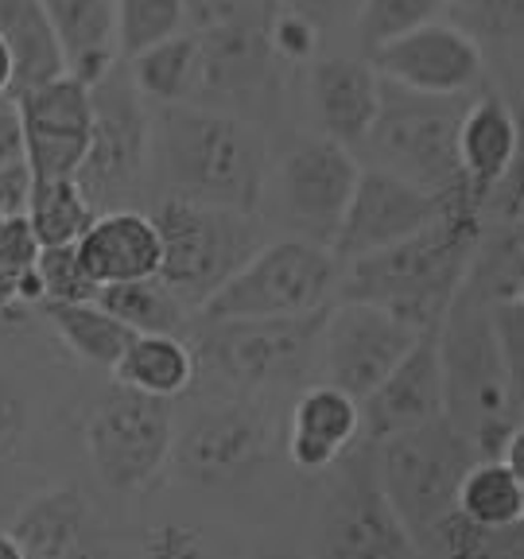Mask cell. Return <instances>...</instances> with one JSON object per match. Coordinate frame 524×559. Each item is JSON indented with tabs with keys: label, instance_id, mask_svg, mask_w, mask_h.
I'll use <instances>...</instances> for the list:
<instances>
[{
	"label": "cell",
	"instance_id": "cell-1",
	"mask_svg": "<svg viewBox=\"0 0 524 559\" xmlns=\"http://www.w3.org/2000/svg\"><path fill=\"white\" fill-rule=\"evenodd\" d=\"M148 167L164 199L261 210L269 136L261 124L206 105H159L148 132Z\"/></svg>",
	"mask_w": 524,
	"mask_h": 559
},
{
	"label": "cell",
	"instance_id": "cell-2",
	"mask_svg": "<svg viewBox=\"0 0 524 559\" xmlns=\"http://www.w3.org/2000/svg\"><path fill=\"white\" fill-rule=\"evenodd\" d=\"M443 202V214L424 229L342 264L334 292H342V299L384 307L416 331L443 323L481 229L478 206L466 194Z\"/></svg>",
	"mask_w": 524,
	"mask_h": 559
},
{
	"label": "cell",
	"instance_id": "cell-3",
	"mask_svg": "<svg viewBox=\"0 0 524 559\" xmlns=\"http://www.w3.org/2000/svg\"><path fill=\"white\" fill-rule=\"evenodd\" d=\"M439 373H443V419L478 459H501L505 443L524 428V381L493 338L489 304L454 292L439 323Z\"/></svg>",
	"mask_w": 524,
	"mask_h": 559
},
{
	"label": "cell",
	"instance_id": "cell-4",
	"mask_svg": "<svg viewBox=\"0 0 524 559\" xmlns=\"http://www.w3.org/2000/svg\"><path fill=\"white\" fill-rule=\"evenodd\" d=\"M466 102L471 94H412V90L381 79V109L358 148L377 159L373 167L401 175L439 199H454V194L471 199L463 183V167H458V144H454Z\"/></svg>",
	"mask_w": 524,
	"mask_h": 559
},
{
	"label": "cell",
	"instance_id": "cell-5",
	"mask_svg": "<svg viewBox=\"0 0 524 559\" xmlns=\"http://www.w3.org/2000/svg\"><path fill=\"white\" fill-rule=\"evenodd\" d=\"M159 229V280L199 311L214 292L264 245V222L257 210L206 206L191 199H159L152 210Z\"/></svg>",
	"mask_w": 524,
	"mask_h": 559
},
{
	"label": "cell",
	"instance_id": "cell-6",
	"mask_svg": "<svg viewBox=\"0 0 524 559\" xmlns=\"http://www.w3.org/2000/svg\"><path fill=\"white\" fill-rule=\"evenodd\" d=\"M326 307L276 319H199L191 346L194 369L245 393L307 381L319 361Z\"/></svg>",
	"mask_w": 524,
	"mask_h": 559
},
{
	"label": "cell",
	"instance_id": "cell-7",
	"mask_svg": "<svg viewBox=\"0 0 524 559\" xmlns=\"http://www.w3.org/2000/svg\"><path fill=\"white\" fill-rule=\"evenodd\" d=\"M478 459L474 447L443 416L424 419L373 443V466L381 493L393 506L396 521L416 544V556L439 521L454 509L458 481Z\"/></svg>",
	"mask_w": 524,
	"mask_h": 559
},
{
	"label": "cell",
	"instance_id": "cell-8",
	"mask_svg": "<svg viewBox=\"0 0 524 559\" xmlns=\"http://www.w3.org/2000/svg\"><path fill=\"white\" fill-rule=\"evenodd\" d=\"M338 272L342 264L326 245H314L307 237H279L261 245L199 307V319H276V314L319 311L331 304Z\"/></svg>",
	"mask_w": 524,
	"mask_h": 559
},
{
	"label": "cell",
	"instance_id": "cell-9",
	"mask_svg": "<svg viewBox=\"0 0 524 559\" xmlns=\"http://www.w3.org/2000/svg\"><path fill=\"white\" fill-rule=\"evenodd\" d=\"M276 451V419L253 401H206L175 424L171 459L175 474L194 489L226 493L241 489L272 463Z\"/></svg>",
	"mask_w": 524,
	"mask_h": 559
},
{
	"label": "cell",
	"instance_id": "cell-10",
	"mask_svg": "<svg viewBox=\"0 0 524 559\" xmlns=\"http://www.w3.org/2000/svg\"><path fill=\"white\" fill-rule=\"evenodd\" d=\"M199 35V86L191 105L245 121H272L284 97V70L269 39V24L237 16H206L194 24Z\"/></svg>",
	"mask_w": 524,
	"mask_h": 559
},
{
	"label": "cell",
	"instance_id": "cell-11",
	"mask_svg": "<svg viewBox=\"0 0 524 559\" xmlns=\"http://www.w3.org/2000/svg\"><path fill=\"white\" fill-rule=\"evenodd\" d=\"M175 412L171 401L144 396L117 384L102 396L86 424V451L97 481L114 498H136L164 474L171 459Z\"/></svg>",
	"mask_w": 524,
	"mask_h": 559
},
{
	"label": "cell",
	"instance_id": "cell-12",
	"mask_svg": "<svg viewBox=\"0 0 524 559\" xmlns=\"http://www.w3.org/2000/svg\"><path fill=\"white\" fill-rule=\"evenodd\" d=\"M90 102H94V124L74 179L94 210L124 206L148 171L152 117L144 109V97L132 90L124 62H114L90 86Z\"/></svg>",
	"mask_w": 524,
	"mask_h": 559
},
{
	"label": "cell",
	"instance_id": "cell-13",
	"mask_svg": "<svg viewBox=\"0 0 524 559\" xmlns=\"http://www.w3.org/2000/svg\"><path fill=\"white\" fill-rule=\"evenodd\" d=\"M338 474L319 509V544L331 559H404L416 556V544L396 521L393 506L381 493L373 466V443L358 439L342 454Z\"/></svg>",
	"mask_w": 524,
	"mask_h": 559
},
{
	"label": "cell",
	"instance_id": "cell-14",
	"mask_svg": "<svg viewBox=\"0 0 524 559\" xmlns=\"http://www.w3.org/2000/svg\"><path fill=\"white\" fill-rule=\"evenodd\" d=\"M358 156L331 136H299L279 156L272 179L276 222L296 237L331 249L346 202L358 183Z\"/></svg>",
	"mask_w": 524,
	"mask_h": 559
},
{
	"label": "cell",
	"instance_id": "cell-15",
	"mask_svg": "<svg viewBox=\"0 0 524 559\" xmlns=\"http://www.w3.org/2000/svg\"><path fill=\"white\" fill-rule=\"evenodd\" d=\"M416 334V326L384 307L366 304V299H342L338 307H326L314 369L323 381L338 384L342 393L361 401L408 354Z\"/></svg>",
	"mask_w": 524,
	"mask_h": 559
},
{
	"label": "cell",
	"instance_id": "cell-16",
	"mask_svg": "<svg viewBox=\"0 0 524 559\" xmlns=\"http://www.w3.org/2000/svg\"><path fill=\"white\" fill-rule=\"evenodd\" d=\"M369 67L393 86L436 97L474 94L486 82V51L451 20H428L373 47Z\"/></svg>",
	"mask_w": 524,
	"mask_h": 559
},
{
	"label": "cell",
	"instance_id": "cell-17",
	"mask_svg": "<svg viewBox=\"0 0 524 559\" xmlns=\"http://www.w3.org/2000/svg\"><path fill=\"white\" fill-rule=\"evenodd\" d=\"M446 202L439 194L424 191V187L408 183L401 175L384 171V167H361L354 194L346 202L338 229H334L331 253L338 264L366 257L373 249L401 241V237L416 234L428 222H436L443 214Z\"/></svg>",
	"mask_w": 524,
	"mask_h": 559
},
{
	"label": "cell",
	"instance_id": "cell-18",
	"mask_svg": "<svg viewBox=\"0 0 524 559\" xmlns=\"http://www.w3.org/2000/svg\"><path fill=\"white\" fill-rule=\"evenodd\" d=\"M24 132V159L32 179H59L74 175L86 156L90 124H94V102L90 86L74 74H59L32 90L12 94Z\"/></svg>",
	"mask_w": 524,
	"mask_h": 559
},
{
	"label": "cell",
	"instance_id": "cell-19",
	"mask_svg": "<svg viewBox=\"0 0 524 559\" xmlns=\"http://www.w3.org/2000/svg\"><path fill=\"white\" fill-rule=\"evenodd\" d=\"M361 436L377 439L393 436V431L416 428L424 419L443 416V373H439V326H424L416 342L408 346L384 381L373 393L361 396Z\"/></svg>",
	"mask_w": 524,
	"mask_h": 559
},
{
	"label": "cell",
	"instance_id": "cell-20",
	"mask_svg": "<svg viewBox=\"0 0 524 559\" xmlns=\"http://www.w3.org/2000/svg\"><path fill=\"white\" fill-rule=\"evenodd\" d=\"M361 436V408L331 381H307L288 412V466L326 474Z\"/></svg>",
	"mask_w": 524,
	"mask_h": 559
},
{
	"label": "cell",
	"instance_id": "cell-21",
	"mask_svg": "<svg viewBox=\"0 0 524 559\" xmlns=\"http://www.w3.org/2000/svg\"><path fill=\"white\" fill-rule=\"evenodd\" d=\"M24 559H67V556H94L102 548L90 498L79 486H51L39 489L16 509L9 524Z\"/></svg>",
	"mask_w": 524,
	"mask_h": 559
},
{
	"label": "cell",
	"instance_id": "cell-22",
	"mask_svg": "<svg viewBox=\"0 0 524 559\" xmlns=\"http://www.w3.org/2000/svg\"><path fill=\"white\" fill-rule=\"evenodd\" d=\"M79 257L86 264L90 280L97 288L102 284H117V280H140V276H159V229L152 214L132 206H109L97 210L86 234L79 237Z\"/></svg>",
	"mask_w": 524,
	"mask_h": 559
},
{
	"label": "cell",
	"instance_id": "cell-23",
	"mask_svg": "<svg viewBox=\"0 0 524 559\" xmlns=\"http://www.w3.org/2000/svg\"><path fill=\"white\" fill-rule=\"evenodd\" d=\"M458 167L463 183L474 202L498 183L509 167L521 164V124H516L513 105L493 90L471 94L458 121Z\"/></svg>",
	"mask_w": 524,
	"mask_h": 559
},
{
	"label": "cell",
	"instance_id": "cell-24",
	"mask_svg": "<svg viewBox=\"0 0 524 559\" xmlns=\"http://www.w3.org/2000/svg\"><path fill=\"white\" fill-rule=\"evenodd\" d=\"M311 102L323 136L358 148L381 109V74L358 59H319L311 70Z\"/></svg>",
	"mask_w": 524,
	"mask_h": 559
},
{
	"label": "cell",
	"instance_id": "cell-25",
	"mask_svg": "<svg viewBox=\"0 0 524 559\" xmlns=\"http://www.w3.org/2000/svg\"><path fill=\"white\" fill-rule=\"evenodd\" d=\"M0 35L12 55V94L67 74V51L44 0H0Z\"/></svg>",
	"mask_w": 524,
	"mask_h": 559
},
{
	"label": "cell",
	"instance_id": "cell-26",
	"mask_svg": "<svg viewBox=\"0 0 524 559\" xmlns=\"http://www.w3.org/2000/svg\"><path fill=\"white\" fill-rule=\"evenodd\" d=\"M59 44L67 51V70L86 86H94L105 70L114 67V0H44Z\"/></svg>",
	"mask_w": 524,
	"mask_h": 559
},
{
	"label": "cell",
	"instance_id": "cell-27",
	"mask_svg": "<svg viewBox=\"0 0 524 559\" xmlns=\"http://www.w3.org/2000/svg\"><path fill=\"white\" fill-rule=\"evenodd\" d=\"M109 373L124 389L175 401L191 389L199 369H194V354L183 342V334H132Z\"/></svg>",
	"mask_w": 524,
	"mask_h": 559
},
{
	"label": "cell",
	"instance_id": "cell-28",
	"mask_svg": "<svg viewBox=\"0 0 524 559\" xmlns=\"http://www.w3.org/2000/svg\"><path fill=\"white\" fill-rule=\"evenodd\" d=\"M121 62L132 90L144 102H156V105L194 102V86H199V35H194V27H187L179 35H167L164 44Z\"/></svg>",
	"mask_w": 524,
	"mask_h": 559
},
{
	"label": "cell",
	"instance_id": "cell-29",
	"mask_svg": "<svg viewBox=\"0 0 524 559\" xmlns=\"http://www.w3.org/2000/svg\"><path fill=\"white\" fill-rule=\"evenodd\" d=\"M39 311L51 323V331L59 334V342H67L82 361L97 369H114V361L121 358V349L132 338L129 326L114 319L97 299H79V304L39 299Z\"/></svg>",
	"mask_w": 524,
	"mask_h": 559
},
{
	"label": "cell",
	"instance_id": "cell-30",
	"mask_svg": "<svg viewBox=\"0 0 524 559\" xmlns=\"http://www.w3.org/2000/svg\"><path fill=\"white\" fill-rule=\"evenodd\" d=\"M97 304L132 334H187V307L159 276L117 280L97 288Z\"/></svg>",
	"mask_w": 524,
	"mask_h": 559
},
{
	"label": "cell",
	"instance_id": "cell-31",
	"mask_svg": "<svg viewBox=\"0 0 524 559\" xmlns=\"http://www.w3.org/2000/svg\"><path fill=\"white\" fill-rule=\"evenodd\" d=\"M454 506L486 528H505L524 521V474L501 459H474L458 481Z\"/></svg>",
	"mask_w": 524,
	"mask_h": 559
},
{
	"label": "cell",
	"instance_id": "cell-32",
	"mask_svg": "<svg viewBox=\"0 0 524 559\" xmlns=\"http://www.w3.org/2000/svg\"><path fill=\"white\" fill-rule=\"evenodd\" d=\"M24 214L35 229V241L44 249V245L79 241L90 222H94L97 210L74 175H59V179H32V194H27Z\"/></svg>",
	"mask_w": 524,
	"mask_h": 559
},
{
	"label": "cell",
	"instance_id": "cell-33",
	"mask_svg": "<svg viewBox=\"0 0 524 559\" xmlns=\"http://www.w3.org/2000/svg\"><path fill=\"white\" fill-rule=\"evenodd\" d=\"M194 24V0H114L117 59L148 51Z\"/></svg>",
	"mask_w": 524,
	"mask_h": 559
},
{
	"label": "cell",
	"instance_id": "cell-34",
	"mask_svg": "<svg viewBox=\"0 0 524 559\" xmlns=\"http://www.w3.org/2000/svg\"><path fill=\"white\" fill-rule=\"evenodd\" d=\"M451 24H458L481 51H521L524 0H443Z\"/></svg>",
	"mask_w": 524,
	"mask_h": 559
},
{
	"label": "cell",
	"instance_id": "cell-35",
	"mask_svg": "<svg viewBox=\"0 0 524 559\" xmlns=\"http://www.w3.org/2000/svg\"><path fill=\"white\" fill-rule=\"evenodd\" d=\"M439 9H443V0H361L358 24L354 27H358V39L369 55L373 47L436 20Z\"/></svg>",
	"mask_w": 524,
	"mask_h": 559
},
{
	"label": "cell",
	"instance_id": "cell-36",
	"mask_svg": "<svg viewBox=\"0 0 524 559\" xmlns=\"http://www.w3.org/2000/svg\"><path fill=\"white\" fill-rule=\"evenodd\" d=\"M35 276H39V288L44 299L55 304H79V299H94L97 284L90 280L86 264L79 257V245H44L39 257H35Z\"/></svg>",
	"mask_w": 524,
	"mask_h": 559
},
{
	"label": "cell",
	"instance_id": "cell-37",
	"mask_svg": "<svg viewBox=\"0 0 524 559\" xmlns=\"http://www.w3.org/2000/svg\"><path fill=\"white\" fill-rule=\"evenodd\" d=\"M32 431V396L12 369L0 366V463L16 459Z\"/></svg>",
	"mask_w": 524,
	"mask_h": 559
},
{
	"label": "cell",
	"instance_id": "cell-38",
	"mask_svg": "<svg viewBox=\"0 0 524 559\" xmlns=\"http://www.w3.org/2000/svg\"><path fill=\"white\" fill-rule=\"evenodd\" d=\"M39 257V241H35V229L27 222V214H12V218H0V264L9 272H27Z\"/></svg>",
	"mask_w": 524,
	"mask_h": 559
},
{
	"label": "cell",
	"instance_id": "cell-39",
	"mask_svg": "<svg viewBox=\"0 0 524 559\" xmlns=\"http://www.w3.org/2000/svg\"><path fill=\"white\" fill-rule=\"evenodd\" d=\"M27 194H32V171H27V164L4 167V171H0V218L24 214Z\"/></svg>",
	"mask_w": 524,
	"mask_h": 559
},
{
	"label": "cell",
	"instance_id": "cell-40",
	"mask_svg": "<svg viewBox=\"0 0 524 559\" xmlns=\"http://www.w3.org/2000/svg\"><path fill=\"white\" fill-rule=\"evenodd\" d=\"M16 164H27L24 159V132H20V114L12 97L0 102V171L4 167H16Z\"/></svg>",
	"mask_w": 524,
	"mask_h": 559
},
{
	"label": "cell",
	"instance_id": "cell-41",
	"mask_svg": "<svg viewBox=\"0 0 524 559\" xmlns=\"http://www.w3.org/2000/svg\"><path fill=\"white\" fill-rule=\"evenodd\" d=\"M279 9L291 12V16H299V20H307L314 32H326V27L342 16L346 0H279Z\"/></svg>",
	"mask_w": 524,
	"mask_h": 559
},
{
	"label": "cell",
	"instance_id": "cell-42",
	"mask_svg": "<svg viewBox=\"0 0 524 559\" xmlns=\"http://www.w3.org/2000/svg\"><path fill=\"white\" fill-rule=\"evenodd\" d=\"M20 304V292H16V272H9L0 264V314L9 311V307Z\"/></svg>",
	"mask_w": 524,
	"mask_h": 559
},
{
	"label": "cell",
	"instance_id": "cell-43",
	"mask_svg": "<svg viewBox=\"0 0 524 559\" xmlns=\"http://www.w3.org/2000/svg\"><path fill=\"white\" fill-rule=\"evenodd\" d=\"M12 97V55L9 44H4V35H0V102Z\"/></svg>",
	"mask_w": 524,
	"mask_h": 559
},
{
	"label": "cell",
	"instance_id": "cell-44",
	"mask_svg": "<svg viewBox=\"0 0 524 559\" xmlns=\"http://www.w3.org/2000/svg\"><path fill=\"white\" fill-rule=\"evenodd\" d=\"M0 559H24V556H20V548H16V540H12L9 528H0Z\"/></svg>",
	"mask_w": 524,
	"mask_h": 559
}]
</instances>
